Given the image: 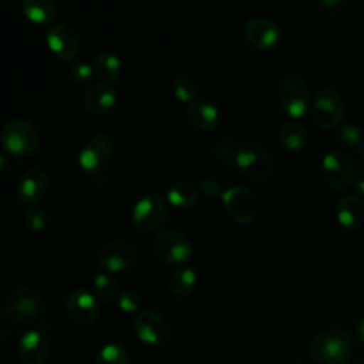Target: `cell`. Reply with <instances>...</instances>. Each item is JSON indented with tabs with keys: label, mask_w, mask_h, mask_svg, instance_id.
I'll list each match as a JSON object with an SVG mask.
<instances>
[{
	"label": "cell",
	"mask_w": 364,
	"mask_h": 364,
	"mask_svg": "<svg viewBox=\"0 0 364 364\" xmlns=\"http://www.w3.org/2000/svg\"><path fill=\"white\" fill-rule=\"evenodd\" d=\"M351 337L341 328H328L314 336L309 351L321 364H347L353 354Z\"/></svg>",
	"instance_id": "obj_1"
},
{
	"label": "cell",
	"mask_w": 364,
	"mask_h": 364,
	"mask_svg": "<svg viewBox=\"0 0 364 364\" xmlns=\"http://www.w3.org/2000/svg\"><path fill=\"white\" fill-rule=\"evenodd\" d=\"M0 142L9 155L17 159H24L37 151L40 145V134L30 121L13 118L3 125L0 131Z\"/></svg>",
	"instance_id": "obj_2"
},
{
	"label": "cell",
	"mask_w": 364,
	"mask_h": 364,
	"mask_svg": "<svg viewBox=\"0 0 364 364\" xmlns=\"http://www.w3.org/2000/svg\"><path fill=\"white\" fill-rule=\"evenodd\" d=\"M233 161L237 169L252 181H266L272 173V159L259 144L246 142L239 145L233 151Z\"/></svg>",
	"instance_id": "obj_3"
},
{
	"label": "cell",
	"mask_w": 364,
	"mask_h": 364,
	"mask_svg": "<svg viewBox=\"0 0 364 364\" xmlns=\"http://www.w3.org/2000/svg\"><path fill=\"white\" fill-rule=\"evenodd\" d=\"M6 317L17 324H24L37 318L43 311L44 303L41 296L33 289H16L10 291L3 303Z\"/></svg>",
	"instance_id": "obj_4"
},
{
	"label": "cell",
	"mask_w": 364,
	"mask_h": 364,
	"mask_svg": "<svg viewBox=\"0 0 364 364\" xmlns=\"http://www.w3.org/2000/svg\"><path fill=\"white\" fill-rule=\"evenodd\" d=\"M166 202L158 193H146L135 203L131 222L135 230L141 233H151L162 226L166 219Z\"/></svg>",
	"instance_id": "obj_5"
},
{
	"label": "cell",
	"mask_w": 364,
	"mask_h": 364,
	"mask_svg": "<svg viewBox=\"0 0 364 364\" xmlns=\"http://www.w3.org/2000/svg\"><path fill=\"white\" fill-rule=\"evenodd\" d=\"M155 256L168 264H182L192 256L191 240L175 230H164L152 239Z\"/></svg>",
	"instance_id": "obj_6"
},
{
	"label": "cell",
	"mask_w": 364,
	"mask_h": 364,
	"mask_svg": "<svg viewBox=\"0 0 364 364\" xmlns=\"http://www.w3.org/2000/svg\"><path fill=\"white\" fill-rule=\"evenodd\" d=\"M112 152V138L107 134H97L91 136L81 148L78 154V165L84 172L98 175L108 165Z\"/></svg>",
	"instance_id": "obj_7"
},
{
	"label": "cell",
	"mask_w": 364,
	"mask_h": 364,
	"mask_svg": "<svg viewBox=\"0 0 364 364\" xmlns=\"http://www.w3.org/2000/svg\"><path fill=\"white\" fill-rule=\"evenodd\" d=\"M98 266L107 273L128 270L136 262V249L124 240H109L97 253Z\"/></svg>",
	"instance_id": "obj_8"
},
{
	"label": "cell",
	"mask_w": 364,
	"mask_h": 364,
	"mask_svg": "<svg viewBox=\"0 0 364 364\" xmlns=\"http://www.w3.org/2000/svg\"><path fill=\"white\" fill-rule=\"evenodd\" d=\"M314 122L323 129L337 128L344 117V105L340 95L330 88L318 91L313 101Z\"/></svg>",
	"instance_id": "obj_9"
},
{
	"label": "cell",
	"mask_w": 364,
	"mask_h": 364,
	"mask_svg": "<svg viewBox=\"0 0 364 364\" xmlns=\"http://www.w3.org/2000/svg\"><path fill=\"white\" fill-rule=\"evenodd\" d=\"M280 102L283 111L290 118H304L310 108V94L307 84L296 75L286 78L280 87Z\"/></svg>",
	"instance_id": "obj_10"
},
{
	"label": "cell",
	"mask_w": 364,
	"mask_h": 364,
	"mask_svg": "<svg viewBox=\"0 0 364 364\" xmlns=\"http://www.w3.org/2000/svg\"><path fill=\"white\" fill-rule=\"evenodd\" d=\"M46 40L50 51L64 63L74 61L80 53V38L75 30L65 23L53 24L47 30Z\"/></svg>",
	"instance_id": "obj_11"
},
{
	"label": "cell",
	"mask_w": 364,
	"mask_h": 364,
	"mask_svg": "<svg viewBox=\"0 0 364 364\" xmlns=\"http://www.w3.org/2000/svg\"><path fill=\"white\" fill-rule=\"evenodd\" d=\"M243 33L247 43L260 51L274 50L282 40V31L279 26L264 17L250 18L245 24Z\"/></svg>",
	"instance_id": "obj_12"
},
{
	"label": "cell",
	"mask_w": 364,
	"mask_h": 364,
	"mask_svg": "<svg viewBox=\"0 0 364 364\" xmlns=\"http://www.w3.org/2000/svg\"><path fill=\"white\" fill-rule=\"evenodd\" d=\"M323 175L337 191H348L354 183V168L350 158L341 152H328L323 159Z\"/></svg>",
	"instance_id": "obj_13"
},
{
	"label": "cell",
	"mask_w": 364,
	"mask_h": 364,
	"mask_svg": "<svg viewBox=\"0 0 364 364\" xmlns=\"http://www.w3.org/2000/svg\"><path fill=\"white\" fill-rule=\"evenodd\" d=\"M138 338L148 346H161L168 338V326L165 318L152 309L139 311L134 321Z\"/></svg>",
	"instance_id": "obj_14"
},
{
	"label": "cell",
	"mask_w": 364,
	"mask_h": 364,
	"mask_svg": "<svg viewBox=\"0 0 364 364\" xmlns=\"http://www.w3.org/2000/svg\"><path fill=\"white\" fill-rule=\"evenodd\" d=\"M222 202L226 212L237 223H249L256 213L255 198L250 191L242 186H232L222 195Z\"/></svg>",
	"instance_id": "obj_15"
},
{
	"label": "cell",
	"mask_w": 364,
	"mask_h": 364,
	"mask_svg": "<svg viewBox=\"0 0 364 364\" xmlns=\"http://www.w3.org/2000/svg\"><path fill=\"white\" fill-rule=\"evenodd\" d=\"M68 316L80 324H92L100 316V306L97 299L84 289L73 290L65 301Z\"/></svg>",
	"instance_id": "obj_16"
},
{
	"label": "cell",
	"mask_w": 364,
	"mask_h": 364,
	"mask_svg": "<svg viewBox=\"0 0 364 364\" xmlns=\"http://www.w3.org/2000/svg\"><path fill=\"white\" fill-rule=\"evenodd\" d=\"M47 186V173L40 168H31L21 175L16 186V196L21 203L36 206L43 199Z\"/></svg>",
	"instance_id": "obj_17"
},
{
	"label": "cell",
	"mask_w": 364,
	"mask_h": 364,
	"mask_svg": "<svg viewBox=\"0 0 364 364\" xmlns=\"http://www.w3.org/2000/svg\"><path fill=\"white\" fill-rule=\"evenodd\" d=\"M48 350V338L40 330L27 331L17 344V355L21 364H44Z\"/></svg>",
	"instance_id": "obj_18"
},
{
	"label": "cell",
	"mask_w": 364,
	"mask_h": 364,
	"mask_svg": "<svg viewBox=\"0 0 364 364\" xmlns=\"http://www.w3.org/2000/svg\"><path fill=\"white\" fill-rule=\"evenodd\" d=\"M188 122L199 131H213L220 125L222 115L216 105L205 101H193L188 104L185 111Z\"/></svg>",
	"instance_id": "obj_19"
},
{
	"label": "cell",
	"mask_w": 364,
	"mask_h": 364,
	"mask_svg": "<svg viewBox=\"0 0 364 364\" xmlns=\"http://www.w3.org/2000/svg\"><path fill=\"white\" fill-rule=\"evenodd\" d=\"M118 101L117 90L108 82H100L88 88L84 95V108L90 114H104L109 111Z\"/></svg>",
	"instance_id": "obj_20"
},
{
	"label": "cell",
	"mask_w": 364,
	"mask_h": 364,
	"mask_svg": "<svg viewBox=\"0 0 364 364\" xmlns=\"http://www.w3.org/2000/svg\"><path fill=\"white\" fill-rule=\"evenodd\" d=\"M337 220L348 230L357 229L364 219V205L357 195L347 193L343 195L337 202Z\"/></svg>",
	"instance_id": "obj_21"
},
{
	"label": "cell",
	"mask_w": 364,
	"mask_h": 364,
	"mask_svg": "<svg viewBox=\"0 0 364 364\" xmlns=\"http://www.w3.org/2000/svg\"><path fill=\"white\" fill-rule=\"evenodd\" d=\"M21 10L27 20L38 26H48L57 17V7L51 0H23Z\"/></svg>",
	"instance_id": "obj_22"
},
{
	"label": "cell",
	"mask_w": 364,
	"mask_h": 364,
	"mask_svg": "<svg viewBox=\"0 0 364 364\" xmlns=\"http://www.w3.org/2000/svg\"><path fill=\"white\" fill-rule=\"evenodd\" d=\"M94 73L105 82H115L121 77L122 63L121 58L112 51H100L94 57Z\"/></svg>",
	"instance_id": "obj_23"
},
{
	"label": "cell",
	"mask_w": 364,
	"mask_h": 364,
	"mask_svg": "<svg viewBox=\"0 0 364 364\" xmlns=\"http://www.w3.org/2000/svg\"><path fill=\"white\" fill-rule=\"evenodd\" d=\"M166 200L176 208H191L198 200V189L191 182L179 181L168 186L165 192Z\"/></svg>",
	"instance_id": "obj_24"
},
{
	"label": "cell",
	"mask_w": 364,
	"mask_h": 364,
	"mask_svg": "<svg viewBox=\"0 0 364 364\" xmlns=\"http://www.w3.org/2000/svg\"><path fill=\"white\" fill-rule=\"evenodd\" d=\"M280 144L290 154H299L307 144L306 128L299 122H289L280 131Z\"/></svg>",
	"instance_id": "obj_25"
},
{
	"label": "cell",
	"mask_w": 364,
	"mask_h": 364,
	"mask_svg": "<svg viewBox=\"0 0 364 364\" xmlns=\"http://www.w3.org/2000/svg\"><path fill=\"white\" fill-rule=\"evenodd\" d=\"M196 284V273L191 267H181L172 273L169 279V291L175 297L188 296Z\"/></svg>",
	"instance_id": "obj_26"
},
{
	"label": "cell",
	"mask_w": 364,
	"mask_h": 364,
	"mask_svg": "<svg viewBox=\"0 0 364 364\" xmlns=\"http://www.w3.org/2000/svg\"><path fill=\"white\" fill-rule=\"evenodd\" d=\"M94 289H95L97 297L104 303H114L115 300H118L121 294L118 283L105 273L98 274L94 279Z\"/></svg>",
	"instance_id": "obj_27"
},
{
	"label": "cell",
	"mask_w": 364,
	"mask_h": 364,
	"mask_svg": "<svg viewBox=\"0 0 364 364\" xmlns=\"http://www.w3.org/2000/svg\"><path fill=\"white\" fill-rule=\"evenodd\" d=\"M95 364H129V357L121 344H107L100 350Z\"/></svg>",
	"instance_id": "obj_28"
},
{
	"label": "cell",
	"mask_w": 364,
	"mask_h": 364,
	"mask_svg": "<svg viewBox=\"0 0 364 364\" xmlns=\"http://www.w3.org/2000/svg\"><path fill=\"white\" fill-rule=\"evenodd\" d=\"M172 91L176 100H179L181 102H193L195 97H196V87L193 84L192 80H189L188 77H178L175 78L173 84H172Z\"/></svg>",
	"instance_id": "obj_29"
},
{
	"label": "cell",
	"mask_w": 364,
	"mask_h": 364,
	"mask_svg": "<svg viewBox=\"0 0 364 364\" xmlns=\"http://www.w3.org/2000/svg\"><path fill=\"white\" fill-rule=\"evenodd\" d=\"M70 71V77L71 80L80 85V87H84V85H88L91 84V81L94 80L95 77V73H94V67L88 63H84V61H77V63H73L68 68Z\"/></svg>",
	"instance_id": "obj_30"
},
{
	"label": "cell",
	"mask_w": 364,
	"mask_h": 364,
	"mask_svg": "<svg viewBox=\"0 0 364 364\" xmlns=\"http://www.w3.org/2000/svg\"><path fill=\"white\" fill-rule=\"evenodd\" d=\"M24 223L31 232H41L47 223L46 212L38 206H31L24 213Z\"/></svg>",
	"instance_id": "obj_31"
},
{
	"label": "cell",
	"mask_w": 364,
	"mask_h": 364,
	"mask_svg": "<svg viewBox=\"0 0 364 364\" xmlns=\"http://www.w3.org/2000/svg\"><path fill=\"white\" fill-rule=\"evenodd\" d=\"M338 136H340L341 142L348 148H358L364 142V135H363L361 129L355 125L341 127V129L338 132Z\"/></svg>",
	"instance_id": "obj_32"
},
{
	"label": "cell",
	"mask_w": 364,
	"mask_h": 364,
	"mask_svg": "<svg viewBox=\"0 0 364 364\" xmlns=\"http://www.w3.org/2000/svg\"><path fill=\"white\" fill-rule=\"evenodd\" d=\"M118 304H119L121 310H124L127 313H134V311H138L142 309V299L135 290L127 289V290L121 291V294L118 297Z\"/></svg>",
	"instance_id": "obj_33"
},
{
	"label": "cell",
	"mask_w": 364,
	"mask_h": 364,
	"mask_svg": "<svg viewBox=\"0 0 364 364\" xmlns=\"http://www.w3.org/2000/svg\"><path fill=\"white\" fill-rule=\"evenodd\" d=\"M200 189L206 196H210V198H218V196L222 198V195L225 192V191H222V186L213 179H203L200 182Z\"/></svg>",
	"instance_id": "obj_34"
},
{
	"label": "cell",
	"mask_w": 364,
	"mask_h": 364,
	"mask_svg": "<svg viewBox=\"0 0 364 364\" xmlns=\"http://www.w3.org/2000/svg\"><path fill=\"white\" fill-rule=\"evenodd\" d=\"M353 336L357 341L364 344V316L357 318L355 323L353 324Z\"/></svg>",
	"instance_id": "obj_35"
},
{
	"label": "cell",
	"mask_w": 364,
	"mask_h": 364,
	"mask_svg": "<svg viewBox=\"0 0 364 364\" xmlns=\"http://www.w3.org/2000/svg\"><path fill=\"white\" fill-rule=\"evenodd\" d=\"M353 188H354V191H355V193H357L358 198H360V196H364V175H361V176H358V178L354 179Z\"/></svg>",
	"instance_id": "obj_36"
},
{
	"label": "cell",
	"mask_w": 364,
	"mask_h": 364,
	"mask_svg": "<svg viewBox=\"0 0 364 364\" xmlns=\"http://www.w3.org/2000/svg\"><path fill=\"white\" fill-rule=\"evenodd\" d=\"M320 4L327 10H334L343 4V0H320Z\"/></svg>",
	"instance_id": "obj_37"
},
{
	"label": "cell",
	"mask_w": 364,
	"mask_h": 364,
	"mask_svg": "<svg viewBox=\"0 0 364 364\" xmlns=\"http://www.w3.org/2000/svg\"><path fill=\"white\" fill-rule=\"evenodd\" d=\"M7 165H9V161H7V158L0 152V173L7 168Z\"/></svg>",
	"instance_id": "obj_38"
},
{
	"label": "cell",
	"mask_w": 364,
	"mask_h": 364,
	"mask_svg": "<svg viewBox=\"0 0 364 364\" xmlns=\"http://www.w3.org/2000/svg\"><path fill=\"white\" fill-rule=\"evenodd\" d=\"M354 364H364V363H354Z\"/></svg>",
	"instance_id": "obj_39"
},
{
	"label": "cell",
	"mask_w": 364,
	"mask_h": 364,
	"mask_svg": "<svg viewBox=\"0 0 364 364\" xmlns=\"http://www.w3.org/2000/svg\"><path fill=\"white\" fill-rule=\"evenodd\" d=\"M296 364H303V363H296Z\"/></svg>",
	"instance_id": "obj_40"
},
{
	"label": "cell",
	"mask_w": 364,
	"mask_h": 364,
	"mask_svg": "<svg viewBox=\"0 0 364 364\" xmlns=\"http://www.w3.org/2000/svg\"><path fill=\"white\" fill-rule=\"evenodd\" d=\"M363 146H364V142H363Z\"/></svg>",
	"instance_id": "obj_41"
}]
</instances>
